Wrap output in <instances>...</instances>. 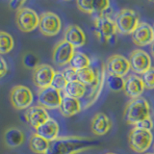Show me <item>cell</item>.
Here are the masks:
<instances>
[{"mask_svg": "<svg viewBox=\"0 0 154 154\" xmlns=\"http://www.w3.org/2000/svg\"><path fill=\"white\" fill-rule=\"evenodd\" d=\"M96 143H97L94 140L89 137H58L49 143V148L46 154H78L94 148Z\"/></svg>", "mask_w": 154, "mask_h": 154, "instance_id": "6da1fadb", "label": "cell"}, {"mask_svg": "<svg viewBox=\"0 0 154 154\" xmlns=\"http://www.w3.org/2000/svg\"><path fill=\"white\" fill-rule=\"evenodd\" d=\"M123 117L128 124L135 126L142 120L150 118V106L147 100L143 97L131 99L125 106Z\"/></svg>", "mask_w": 154, "mask_h": 154, "instance_id": "7a4b0ae2", "label": "cell"}, {"mask_svg": "<svg viewBox=\"0 0 154 154\" xmlns=\"http://www.w3.org/2000/svg\"><path fill=\"white\" fill-rule=\"evenodd\" d=\"M117 32L120 35H131L140 23L138 14L131 9H122L115 18Z\"/></svg>", "mask_w": 154, "mask_h": 154, "instance_id": "3957f363", "label": "cell"}, {"mask_svg": "<svg viewBox=\"0 0 154 154\" xmlns=\"http://www.w3.org/2000/svg\"><path fill=\"white\" fill-rule=\"evenodd\" d=\"M153 135L151 131L134 127L128 135V144L133 151L143 153L151 146Z\"/></svg>", "mask_w": 154, "mask_h": 154, "instance_id": "277c9868", "label": "cell"}, {"mask_svg": "<svg viewBox=\"0 0 154 154\" xmlns=\"http://www.w3.org/2000/svg\"><path fill=\"white\" fill-rule=\"evenodd\" d=\"M94 23L95 35L101 42H109L117 33L115 21L106 14H95Z\"/></svg>", "mask_w": 154, "mask_h": 154, "instance_id": "5b68a950", "label": "cell"}, {"mask_svg": "<svg viewBox=\"0 0 154 154\" xmlns=\"http://www.w3.org/2000/svg\"><path fill=\"white\" fill-rule=\"evenodd\" d=\"M17 27L22 32H32L38 27L40 17L38 14L30 8L22 7L17 13Z\"/></svg>", "mask_w": 154, "mask_h": 154, "instance_id": "8992f818", "label": "cell"}, {"mask_svg": "<svg viewBox=\"0 0 154 154\" xmlns=\"http://www.w3.org/2000/svg\"><path fill=\"white\" fill-rule=\"evenodd\" d=\"M33 94L31 90L25 86L17 85L14 87L10 93V100L16 109H28L33 102Z\"/></svg>", "mask_w": 154, "mask_h": 154, "instance_id": "52a82bcc", "label": "cell"}, {"mask_svg": "<svg viewBox=\"0 0 154 154\" xmlns=\"http://www.w3.org/2000/svg\"><path fill=\"white\" fill-rule=\"evenodd\" d=\"M105 69L108 75L123 77L128 75L130 70V64L127 58L122 55L114 54L110 56L105 64Z\"/></svg>", "mask_w": 154, "mask_h": 154, "instance_id": "ba28073f", "label": "cell"}, {"mask_svg": "<svg viewBox=\"0 0 154 154\" xmlns=\"http://www.w3.org/2000/svg\"><path fill=\"white\" fill-rule=\"evenodd\" d=\"M38 28L42 34L47 37L56 36L61 31L62 21L56 14L51 12L42 13L40 17Z\"/></svg>", "mask_w": 154, "mask_h": 154, "instance_id": "9c48e42d", "label": "cell"}, {"mask_svg": "<svg viewBox=\"0 0 154 154\" xmlns=\"http://www.w3.org/2000/svg\"><path fill=\"white\" fill-rule=\"evenodd\" d=\"M63 96L61 95V91L52 87L40 90L38 94V103L41 107L49 110L60 108L62 103Z\"/></svg>", "mask_w": 154, "mask_h": 154, "instance_id": "30bf717a", "label": "cell"}, {"mask_svg": "<svg viewBox=\"0 0 154 154\" xmlns=\"http://www.w3.org/2000/svg\"><path fill=\"white\" fill-rule=\"evenodd\" d=\"M130 69L136 74H143L151 69V59L149 54L143 49H135L129 55Z\"/></svg>", "mask_w": 154, "mask_h": 154, "instance_id": "8fae6325", "label": "cell"}, {"mask_svg": "<svg viewBox=\"0 0 154 154\" xmlns=\"http://www.w3.org/2000/svg\"><path fill=\"white\" fill-rule=\"evenodd\" d=\"M74 47L65 40H62L55 45L52 53V60L57 66H63L69 64L74 55Z\"/></svg>", "mask_w": 154, "mask_h": 154, "instance_id": "7c38bea8", "label": "cell"}, {"mask_svg": "<svg viewBox=\"0 0 154 154\" xmlns=\"http://www.w3.org/2000/svg\"><path fill=\"white\" fill-rule=\"evenodd\" d=\"M54 74H55V70L51 66L46 64L38 65L33 70V75H32L33 83L41 90L47 88V87H50Z\"/></svg>", "mask_w": 154, "mask_h": 154, "instance_id": "4fadbf2b", "label": "cell"}, {"mask_svg": "<svg viewBox=\"0 0 154 154\" xmlns=\"http://www.w3.org/2000/svg\"><path fill=\"white\" fill-rule=\"evenodd\" d=\"M132 41L137 46L151 45L154 42L153 28L146 22H140L138 27L132 34Z\"/></svg>", "mask_w": 154, "mask_h": 154, "instance_id": "5bb4252c", "label": "cell"}, {"mask_svg": "<svg viewBox=\"0 0 154 154\" xmlns=\"http://www.w3.org/2000/svg\"><path fill=\"white\" fill-rule=\"evenodd\" d=\"M144 85L142 77L137 74H129L124 79V89L123 91L126 96L131 99L138 98L144 91Z\"/></svg>", "mask_w": 154, "mask_h": 154, "instance_id": "9a60e30c", "label": "cell"}, {"mask_svg": "<svg viewBox=\"0 0 154 154\" xmlns=\"http://www.w3.org/2000/svg\"><path fill=\"white\" fill-rule=\"evenodd\" d=\"M50 119L47 111L41 106H32L29 107L25 112V119L33 128H38L42 124Z\"/></svg>", "mask_w": 154, "mask_h": 154, "instance_id": "2e32d148", "label": "cell"}, {"mask_svg": "<svg viewBox=\"0 0 154 154\" xmlns=\"http://www.w3.org/2000/svg\"><path fill=\"white\" fill-rule=\"evenodd\" d=\"M112 128V122L104 113H97L91 122V130L95 136H103Z\"/></svg>", "mask_w": 154, "mask_h": 154, "instance_id": "e0dca14e", "label": "cell"}, {"mask_svg": "<svg viewBox=\"0 0 154 154\" xmlns=\"http://www.w3.org/2000/svg\"><path fill=\"white\" fill-rule=\"evenodd\" d=\"M64 40L74 48H79L85 45L87 38L84 31L79 26L69 25L65 31Z\"/></svg>", "mask_w": 154, "mask_h": 154, "instance_id": "ac0fdd59", "label": "cell"}, {"mask_svg": "<svg viewBox=\"0 0 154 154\" xmlns=\"http://www.w3.org/2000/svg\"><path fill=\"white\" fill-rule=\"evenodd\" d=\"M59 124L55 119H49L43 124H42L40 127L36 129V134L40 137L43 138L48 142H52L58 138L59 135Z\"/></svg>", "mask_w": 154, "mask_h": 154, "instance_id": "d6986e66", "label": "cell"}, {"mask_svg": "<svg viewBox=\"0 0 154 154\" xmlns=\"http://www.w3.org/2000/svg\"><path fill=\"white\" fill-rule=\"evenodd\" d=\"M59 109L64 117L70 118L78 114L81 111V103L79 99H75L65 95L62 98V103Z\"/></svg>", "mask_w": 154, "mask_h": 154, "instance_id": "ffe728a7", "label": "cell"}, {"mask_svg": "<svg viewBox=\"0 0 154 154\" xmlns=\"http://www.w3.org/2000/svg\"><path fill=\"white\" fill-rule=\"evenodd\" d=\"M24 134L17 128H9L4 133V142L10 147H17L24 142Z\"/></svg>", "mask_w": 154, "mask_h": 154, "instance_id": "44dd1931", "label": "cell"}, {"mask_svg": "<svg viewBox=\"0 0 154 154\" xmlns=\"http://www.w3.org/2000/svg\"><path fill=\"white\" fill-rule=\"evenodd\" d=\"M77 81L84 86L94 87L99 81V77L91 67H87V69L77 71Z\"/></svg>", "mask_w": 154, "mask_h": 154, "instance_id": "7402d4cb", "label": "cell"}, {"mask_svg": "<svg viewBox=\"0 0 154 154\" xmlns=\"http://www.w3.org/2000/svg\"><path fill=\"white\" fill-rule=\"evenodd\" d=\"M64 93L66 96L79 99L83 97L86 94V86L81 84L77 80L72 82H67V85L64 90Z\"/></svg>", "mask_w": 154, "mask_h": 154, "instance_id": "603a6c76", "label": "cell"}, {"mask_svg": "<svg viewBox=\"0 0 154 154\" xmlns=\"http://www.w3.org/2000/svg\"><path fill=\"white\" fill-rule=\"evenodd\" d=\"M29 146L33 152L37 154H46L48 148H49V142L35 133L31 136Z\"/></svg>", "mask_w": 154, "mask_h": 154, "instance_id": "cb8c5ba5", "label": "cell"}, {"mask_svg": "<svg viewBox=\"0 0 154 154\" xmlns=\"http://www.w3.org/2000/svg\"><path fill=\"white\" fill-rule=\"evenodd\" d=\"M70 67H72L76 71L87 69L90 67L91 65V60L90 58L87 56L86 54L82 52H75L73 57H72L71 61L69 62Z\"/></svg>", "mask_w": 154, "mask_h": 154, "instance_id": "d4e9b609", "label": "cell"}, {"mask_svg": "<svg viewBox=\"0 0 154 154\" xmlns=\"http://www.w3.org/2000/svg\"><path fill=\"white\" fill-rule=\"evenodd\" d=\"M14 38L10 34L0 31V54H7L14 48Z\"/></svg>", "mask_w": 154, "mask_h": 154, "instance_id": "484cf974", "label": "cell"}, {"mask_svg": "<svg viewBox=\"0 0 154 154\" xmlns=\"http://www.w3.org/2000/svg\"><path fill=\"white\" fill-rule=\"evenodd\" d=\"M106 83H107L109 89L115 91V93H119V91H123L124 89V79L122 77L108 75L107 78H106Z\"/></svg>", "mask_w": 154, "mask_h": 154, "instance_id": "4316f807", "label": "cell"}, {"mask_svg": "<svg viewBox=\"0 0 154 154\" xmlns=\"http://www.w3.org/2000/svg\"><path fill=\"white\" fill-rule=\"evenodd\" d=\"M66 85H67V81L66 80L65 76L63 75L62 72L55 71V74H54V77H53V79H52L50 87L61 91L65 90Z\"/></svg>", "mask_w": 154, "mask_h": 154, "instance_id": "83f0119b", "label": "cell"}, {"mask_svg": "<svg viewBox=\"0 0 154 154\" xmlns=\"http://www.w3.org/2000/svg\"><path fill=\"white\" fill-rule=\"evenodd\" d=\"M143 82L144 85V88L148 90L154 89V67L151 66V69H149L146 73L143 74Z\"/></svg>", "mask_w": 154, "mask_h": 154, "instance_id": "f1b7e54d", "label": "cell"}, {"mask_svg": "<svg viewBox=\"0 0 154 154\" xmlns=\"http://www.w3.org/2000/svg\"><path fill=\"white\" fill-rule=\"evenodd\" d=\"M23 65L26 67H29V69H35L38 66V57L35 54H33V53H27L23 57Z\"/></svg>", "mask_w": 154, "mask_h": 154, "instance_id": "f546056e", "label": "cell"}, {"mask_svg": "<svg viewBox=\"0 0 154 154\" xmlns=\"http://www.w3.org/2000/svg\"><path fill=\"white\" fill-rule=\"evenodd\" d=\"M110 8V1L108 0H100V1H94V14H102Z\"/></svg>", "mask_w": 154, "mask_h": 154, "instance_id": "4dcf8cb0", "label": "cell"}, {"mask_svg": "<svg viewBox=\"0 0 154 154\" xmlns=\"http://www.w3.org/2000/svg\"><path fill=\"white\" fill-rule=\"evenodd\" d=\"M76 5L80 11L83 13L93 14H94V1H85V0H79L76 2Z\"/></svg>", "mask_w": 154, "mask_h": 154, "instance_id": "1f68e13d", "label": "cell"}, {"mask_svg": "<svg viewBox=\"0 0 154 154\" xmlns=\"http://www.w3.org/2000/svg\"><path fill=\"white\" fill-rule=\"evenodd\" d=\"M62 73L65 76V78L67 82H72V81L77 80V71L70 66L65 69L64 70H63Z\"/></svg>", "mask_w": 154, "mask_h": 154, "instance_id": "d6a6232c", "label": "cell"}, {"mask_svg": "<svg viewBox=\"0 0 154 154\" xmlns=\"http://www.w3.org/2000/svg\"><path fill=\"white\" fill-rule=\"evenodd\" d=\"M135 127H138L140 129L147 130V131H151V129L153 128V122L151 118H147L146 119L142 120L141 122H139Z\"/></svg>", "mask_w": 154, "mask_h": 154, "instance_id": "836d02e7", "label": "cell"}, {"mask_svg": "<svg viewBox=\"0 0 154 154\" xmlns=\"http://www.w3.org/2000/svg\"><path fill=\"white\" fill-rule=\"evenodd\" d=\"M7 71H8V66H7L6 62H5V60L0 56V78H2V77L6 75Z\"/></svg>", "mask_w": 154, "mask_h": 154, "instance_id": "e575fe53", "label": "cell"}, {"mask_svg": "<svg viewBox=\"0 0 154 154\" xmlns=\"http://www.w3.org/2000/svg\"><path fill=\"white\" fill-rule=\"evenodd\" d=\"M25 4L24 1H18V0H14V1H11L10 2V6H11L13 9H21L23 5Z\"/></svg>", "mask_w": 154, "mask_h": 154, "instance_id": "d590c367", "label": "cell"}, {"mask_svg": "<svg viewBox=\"0 0 154 154\" xmlns=\"http://www.w3.org/2000/svg\"><path fill=\"white\" fill-rule=\"evenodd\" d=\"M150 52H151V55L154 57V42L151 43V46H150Z\"/></svg>", "mask_w": 154, "mask_h": 154, "instance_id": "8d00e7d4", "label": "cell"}, {"mask_svg": "<svg viewBox=\"0 0 154 154\" xmlns=\"http://www.w3.org/2000/svg\"><path fill=\"white\" fill-rule=\"evenodd\" d=\"M105 154H116V153H112V152H108V153H105Z\"/></svg>", "mask_w": 154, "mask_h": 154, "instance_id": "74e56055", "label": "cell"}, {"mask_svg": "<svg viewBox=\"0 0 154 154\" xmlns=\"http://www.w3.org/2000/svg\"><path fill=\"white\" fill-rule=\"evenodd\" d=\"M144 154H154V153H150V152H147V153H144Z\"/></svg>", "mask_w": 154, "mask_h": 154, "instance_id": "f35d334b", "label": "cell"}, {"mask_svg": "<svg viewBox=\"0 0 154 154\" xmlns=\"http://www.w3.org/2000/svg\"><path fill=\"white\" fill-rule=\"evenodd\" d=\"M152 28H153V33H154V25H153V27H152Z\"/></svg>", "mask_w": 154, "mask_h": 154, "instance_id": "ab89813d", "label": "cell"}]
</instances>
